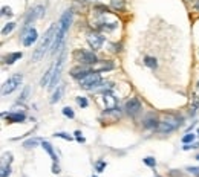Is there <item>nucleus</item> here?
Masks as SVG:
<instances>
[{"instance_id":"obj_36","label":"nucleus","mask_w":199,"mask_h":177,"mask_svg":"<svg viewBox=\"0 0 199 177\" xmlns=\"http://www.w3.org/2000/svg\"><path fill=\"white\" fill-rule=\"evenodd\" d=\"M75 138H77L78 142H84V138L81 136V133H80V131H75Z\"/></svg>"},{"instance_id":"obj_25","label":"nucleus","mask_w":199,"mask_h":177,"mask_svg":"<svg viewBox=\"0 0 199 177\" xmlns=\"http://www.w3.org/2000/svg\"><path fill=\"white\" fill-rule=\"evenodd\" d=\"M77 104H78L80 107H83V109H86V107L89 106V102H87V99H86L84 96H78V98H77Z\"/></svg>"},{"instance_id":"obj_23","label":"nucleus","mask_w":199,"mask_h":177,"mask_svg":"<svg viewBox=\"0 0 199 177\" xmlns=\"http://www.w3.org/2000/svg\"><path fill=\"white\" fill-rule=\"evenodd\" d=\"M38 142H40V139H29V141H26V142L23 143V147H25V148H32V147H35Z\"/></svg>"},{"instance_id":"obj_26","label":"nucleus","mask_w":199,"mask_h":177,"mask_svg":"<svg viewBox=\"0 0 199 177\" xmlns=\"http://www.w3.org/2000/svg\"><path fill=\"white\" fill-rule=\"evenodd\" d=\"M15 28V23H8L3 29H2V35H6V34H9V32H11V31Z\"/></svg>"},{"instance_id":"obj_16","label":"nucleus","mask_w":199,"mask_h":177,"mask_svg":"<svg viewBox=\"0 0 199 177\" xmlns=\"http://www.w3.org/2000/svg\"><path fill=\"white\" fill-rule=\"evenodd\" d=\"M25 113H9L6 114L8 122H23L25 121Z\"/></svg>"},{"instance_id":"obj_24","label":"nucleus","mask_w":199,"mask_h":177,"mask_svg":"<svg viewBox=\"0 0 199 177\" xmlns=\"http://www.w3.org/2000/svg\"><path fill=\"white\" fill-rule=\"evenodd\" d=\"M63 114L68 116V118H70V119L75 118V113H74V110H72L70 107H65V109H63Z\"/></svg>"},{"instance_id":"obj_8","label":"nucleus","mask_w":199,"mask_h":177,"mask_svg":"<svg viewBox=\"0 0 199 177\" xmlns=\"http://www.w3.org/2000/svg\"><path fill=\"white\" fill-rule=\"evenodd\" d=\"M126 111H127L130 116H137V114L141 111V102L138 98H130L127 102H126Z\"/></svg>"},{"instance_id":"obj_6","label":"nucleus","mask_w":199,"mask_h":177,"mask_svg":"<svg viewBox=\"0 0 199 177\" xmlns=\"http://www.w3.org/2000/svg\"><path fill=\"white\" fill-rule=\"evenodd\" d=\"M74 57H75V60L78 61V63H81V64H95L97 61H98V58H97V55L93 54V50H77L75 54H74Z\"/></svg>"},{"instance_id":"obj_13","label":"nucleus","mask_w":199,"mask_h":177,"mask_svg":"<svg viewBox=\"0 0 199 177\" xmlns=\"http://www.w3.org/2000/svg\"><path fill=\"white\" fill-rule=\"evenodd\" d=\"M87 74H90V70L87 69V67H74L70 70V75H72V78H75V79H81V78H84Z\"/></svg>"},{"instance_id":"obj_32","label":"nucleus","mask_w":199,"mask_h":177,"mask_svg":"<svg viewBox=\"0 0 199 177\" xmlns=\"http://www.w3.org/2000/svg\"><path fill=\"white\" fill-rule=\"evenodd\" d=\"M95 168H97V171H98V173H101L104 168H106V162H103V160L97 162V166H95Z\"/></svg>"},{"instance_id":"obj_40","label":"nucleus","mask_w":199,"mask_h":177,"mask_svg":"<svg viewBox=\"0 0 199 177\" xmlns=\"http://www.w3.org/2000/svg\"><path fill=\"white\" fill-rule=\"evenodd\" d=\"M93 177H97V176H93Z\"/></svg>"},{"instance_id":"obj_37","label":"nucleus","mask_w":199,"mask_h":177,"mask_svg":"<svg viewBox=\"0 0 199 177\" xmlns=\"http://www.w3.org/2000/svg\"><path fill=\"white\" fill-rule=\"evenodd\" d=\"M52 173H55V174L60 173V168H58V165H57L55 162H54V165H52Z\"/></svg>"},{"instance_id":"obj_41","label":"nucleus","mask_w":199,"mask_h":177,"mask_svg":"<svg viewBox=\"0 0 199 177\" xmlns=\"http://www.w3.org/2000/svg\"><path fill=\"white\" fill-rule=\"evenodd\" d=\"M158 177H159V176H158Z\"/></svg>"},{"instance_id":"obj_34","label":"nucleus","mask_w":199,"mask_h":177,"mask_svg":"<svg viewBox=\"0 0 199 177\" xmlns=\"http://www.w3.org/2000/svg\"><path fill=\"white\" fill-rule=\"evenodd\" d=\"M2 15H12V12H11V8H6V6H3V8H2Z\"/></svg>"},{"instance_id":"obj_33","label":"nucleus","mask_w":199,"mask_h":177,"mask_svg":"<svg viewBox=\"0 0 199 177\" xmlns=\"http://www.w3.org/2000/svg\"><path fill=\"white\" fill-rule=\"evenodd\" d=\"M9 173H11V168H9V165H3V171H2V177H8Z\"/></svg>"},{"instance_id":"obj_21","label":"nucleus","mask_w":199,"mask_h":177,"mask_svg":"<svg viewBox=\"0 0 199 177\" xmlns=\"http://www.w3.org/2000/svg\"><path fill=\"white\" fill-rule=\"evenodd\" d=\"M61 93H63V86H58V87H57V90L54 92V95H52V98H51V102H52V104L58 102V101H60V98H61Z\"/></svg>"},{"instance_id":"obj_31","label":"nucleus","mask_w":199,"mask_h":177,"mask_svg":"<svg viewBox=\"0 0 199 177\" xmlns=\"http://www.w3.org/2000/svg\"><path fill=\"white\" fill-rule=\"evenodd\" d=\"M54 136L55 138H61V139H66V141H72V138L69 136V134H66V133H55Z\"/></svg>"},{"instance_id":"obj_9","label":"nucleus","mask_w":199,"mask_h":177,"mask_svg":"<svg viewBox=\"0 0 199 177\" xmlns=\"http://www.w3.org/2000/svg\"><path fill=\"white\" fill-rule=\"evenodd\" d=\"M103 41H104V37H101V35L97 34V32H92V34L87 35V43H89V46H90L93 50L101 49Z\"/></svg>"},{"instance_id":"obj_3","label":"nucleus","mask_w":199,"mask_h":177,"mask_svg":"<svg viewBox=\"0 0 199 177\" xmlns=\"http://www.w3.org/2000/svg\"><path fill=\"white\" fill-rule=\"evenodd\" d=\"M80 87H83V89H98L100 86H101V82H103V79H101V76H100V72H90V74H87L84 78H81L80 81Z\"/></svg>"},{"instance_id":"obj_27","label":"nucleus","mask_w":199,"mask_h":177,"mask_svg":"<svg viewBox=\"0 0 199 177\" xmlns=\"http://www.w3.org/2000/svg\"><path fill=\"white\" fill-rule=\"evenodd\" d=\"M195 141V134L193 133H188V134H185V136L182 138V142L184 143H192Z\"/></svg>"},{"instance_id":"obj_12","label":"nucleus","mask_w":199,"mask_h":177,"mask_svg":"<svg viewBox=\"0 0 199 177\" xmlns=\"http://www.w3.org/2000/svg\"><path fill=\"white\" fill-rule=\"evenodd\" d=\"M103 101H104V106H106V110L107 111H112V110H117V98H115L110 92H104L103 95Z\"/></svg>"},{"instance_id":"obj_11","label":"nucleus","mask_w":199,"mask_h":177,"mask_svg":"<svg viewBox=\"0 0 199 177\" xmlns=\"http://www.w3.org/2000/svg\"><path fill=\"white\" fill-rule=\"evenodd\" d=\"M37 37H38V34H37V31H35L34 28L28 29V31H26V34L22 37V43H23V46H26V47L32 46V43H35V41H37Z\"/></svg>"},{"instance_id":"obj_28","label":"nucleus","mask_w":199,"mask_h":177,"mask_svg":"<svg viewBox=\"0 0 199 177\" xmlns=\"http://www.w3.org/2000/svg\"><path fill=\"white\" fill-rule=\"evenodd\" d=\"M142 162H144L145 165L152 166V168H155V166H156V160H155L153 157H150V156H149V157H145V159H142Z\"/></svg>"},{"instance_id":"obj_1","label":"nucleus","mask_w":199,"mask_h":177,"mask_svg":"<svg viewBox=\"0 0 199 177\" xmlns=\"http://www.w3.org/2000/svg\"><path fill=\"white\" fill-rule=\"evenodd\" d=\"M72 23V11L68 9V11L63 12L60 22L57 23V29H55V37H54V43H52V54H55V50H58V47L63 44V40H65V35L69 31V26Z\"/></svg>"},{"instance_id":"obj_38","label":"nucleus","mask_w":199,"mask_h":177,"mask_svg":"<svg viewBox=\"0 0 199 177\" xmlns=\"http://www.w3.org/2000/svg\"><path fill=\"white\" fill-rule=\"evenodd\" d=\"M196 159H198V160H199V154H198V156H196Z\"/></svg>"},{"instance_id":"obj_29","label":"nucleus","mask_w":199,"mask_h":177,"mask_svg":"<svg viewBox=\"0 0 199 177\" xmlns=\"http://www.w3.org/2000/svg\"><path fill=\"white\" fill-rule=\"evenodd\" d=\"M187 171L193 176H196V177H199V166H188Z\"/></svg>"},{"instance_id":"obj_15","label":"nucleus","mask_w":199,"mask_h":177,"mask_svg":"<svg viewBox=\"0 0 199 177\" xmlns=\"http://www.w3.org/2000/svg\"><path fill=\"white\" fill-rule=\"evenodd\" d=\"M52 75H54V66H52L46 74L43 75V78H41V81H40V86L41 87H45V86H48V84H51V81H52Z\"/></svg>"},{"instance_id":"obj_14","label":"nucleus","mask_w":199,"mask_h":177,"mask_svg":"<svg viewBox=\"0 0 199 177\" xmlns=\"http://www.w3.org/2000/svg\"><path fill=\"white\" fill-rule=\"evenodd\" d=\"M113 69V64L110 61H97L93 64V72H104V70H110Z\"/></svg>"},{"instance_id":"obj_4","label":"nucleus","mask_w":199,"mask_h":177,"mask_svg":"<svg viewBox=\"0 0 199 177\" xmlns=\"http://www.w3.org/2000/svg\"><path fill=\"white\" fill-rule=\"evenodd\" d=\"M181 125V118H167L165 121L159 122L158 127H156V131L165 134V133H172L173 130H176Z\"/></svg>"},{"instance_id":"obj_17","label":"nucleus","mask_w":199,"mask_h":177,"mask_svg":"<svg viewBox=\"0 0 199 177\" xmlns=\"http://www.w3.org/2000/svg\"><path fill=\"white\" fill-rule=\"evenodd\" d=\"M144 127L145 128H155V127H158V121H156L155 114H149V116L144 119Z\"/></svg>"},{"instance_id":"obj_5","label":"nucleus","mask_w":199,"mask_h":177,"mask_svg":"<svg viewBox=\"0 0 199 177\" xmlns=\"http://www.w3.org/2000/svg\"><path fill=\"white\" fill-rule=\"evenodd\" d=\"M22 79H23V75L22 74H15V75H12L11 78H9L8 81H5V84L2 87V95L6 96L11 92H14L20 84H22Z\"/></svg>"},{"instance_id":"obj_22","label":"nucleus","mask_w":199,"mask_h":177,"mask_svg":"<svg viewBox=\"0 0 199 177\" xmlns=\"http://www.w3.org/2000/svg\"><path fill=\"white\" fill-rule=\"evenodd\" d=\"M112 8L118 9V11H123L124 9V0H112Z\"/></svg>"},{"instance_id":"obj_20","label":"nucleus","mask_w":199,"mask_h":177,"mask_svg":"<svg viewBox=\"0 0 199 177\" xmlns=\"http://www.w3.org/2000/svg\"><path fill=\"white\" fill-rule=\"evenodd\" d=\"M144 64L150 67V69H156V66H158V61H156V58L153 57H145L144 58Z\"/></svg>"},{"instance_id":"obj_19","label":"nucleus","mask_w":199,"mask_h":177,"mask_svg":"<svg viewBox=\"0 0 199 177\" xmlns=\"http://www.w3.org/2000/svg\"><path fill=\"white\" fill-rule=\"evenodd\" d=\"M20 58H22V52H14V54H9V55L5 58V63L12 64L14 61H17V60H20Z\"/></svg>"},{"instance_id":"obj_35","label":"nucleus","mask_w":199,"mask_h":177,"mask_svg":"<svg viewBox=\"0 0 199 177\" xmlns=\"http://www.w3.org/2000/svg\"><path fill=\"white\" fill-rule=\"evenodd\" d=\"M192 148H198V143H185V147H182V150H192Z\"/></svg>"},{"instance_id":"obj_10","label":"nucleus","mask_w":199,"mask_h":177,"mask_svg":"<svg viewBox=\"0 0 199 177\" xmlns=\"http://www.w3.org/2000/svg\"><path fill=\"white\" fill-rule=\"evenodd\" d=\"M43 14H45V8H43V6H35V8H32V9H31V11L28 12V15H26L25 25H26V26L31 25V22H34V20L40 18Z\"/></svg>"},{"instance_id":"obj_7","label":"nucleus","mask_w":199,"mask_h":177,"mask_svg":"<svg viewBox=\"0 0 199 177\" xmlns=\"http://www.w3.org/2000/svg\"><path fill=\"white\" fill-rule=\"evenodd\" d=\"M65 60H66V54H61V57L57 60V63L54 64V75H52V81L49 84V89H55L57 87V82H58V78H60V74H61L63 64H65Z\"/></svg>"},{"instance_id":"obj_2","label":"nucleus","mask_w":199,"mask_h":177,"mask_svg":"<svg viewBox=\"0 0 199 177\" xmlns=\"http://www.w3.org/2000/svg\"><path fill=\"white\" fill-rule=\"evenodd\" d=\"M54 37H55V28H54V26H51V28L46 31V34H45L43 40H41V43L38 44V47L35 49V52L32 54V58H31V60H32L34 63H35V61H40L41 58H43L45 52L49 49V44L52 43Z\"/></svg>"},{"instance_id":"obj_18","label":"nucleus","mask_w":199,"mask_h":177,"mask_svg":"<svg viewBox=\"0 0 199 177\" xmlns=\"http://www.w3.org/2000/svg\"><path fill=\"white\" fill-rule=\"evenodd\" d=\"M41 147H43V148H45V150L49 153V156L52 157V160H54V162H57V160H58V157L55 156L54 150H52V145H51L49 142H46V141H41Z\"/></svg>"},{"instance_id":"obj_30","label":"nucleus","mask_w":199,"mask_h":177,"mask_svg":"<svg viewBox=\"0 0 199 177\" xmlns=\"http://www.w3.org/2000/svg\"><path fill=\"white\" fill-rule=\"evenodd\" d=\"M29 92H31V89L26 86V87H25V90H23V93L20 95V101H26V99H28V95H29Z\"/></svg>"},{"instance_id":"obj_39","label":"nucleus","mask_w":199,"mask_h":177,"mask_svg":"<svg viewBox=\"0 0 199 177\" xmlns=\"http://www.w3.org/2000/svg\"><path fill=\"white\" fill-rule=\"evenodd\" d=\"M198 134H199V130H198Z\"/></svg>"}]
</instances>
